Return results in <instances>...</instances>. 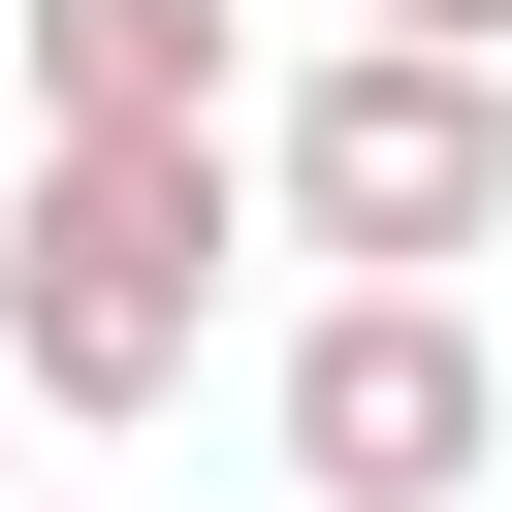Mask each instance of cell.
<instances>
[{
    "label": "cell",
    "instance_id": "cell-5",
    "mask_svg": "<svg viewBox=\"0 0 512 512\" xmlns=\"http://www.w3.org/2000/svg\"><path fill=\"white\" fill-rule=\"evenodd\" d=\"M352 32H448V64H512V0H352Z\"/></svg>",
    "mask_w": 512,
    "mask_h": 512
},
{
    "label": "cell",
    "instance_id": "cell-4",
    "mask_svg": "<svg viewBox=\"0 0 512 512\" xmlns=\"http://www.w3.org/2000/svg\"><path fill=\"white\" fill-rule=\"evenodd\" d=\"M256 0H32V128H224Z\"/></svg>",
    "mask_w": 512,
    "mask_h": 512
},
{
    "label": "cell",
    "instance_id": "cell-2",
    "mask_svg": "<svg viewBox=\"0 0 512 512\" xmlns=\"http://www.w3.org/2000/svg\"><path fill=\"white\" fill-rule=\"evenodd\" d=\"M256 192H288V256L448 288V256H512V64H448V32H320V64L256 96Z\"/></svg>",
    "mask_w": 512,
    "mask_h": 512
},
{
    "label": "cell",
    "instance_id": "cell-1",
    "mask_svg": "<svg viewBox=\"0 0 512 512\" xmlns=\"http://www.w3.org/2000/svg\"><path fill=\"white\" fill-rule=\"evenodd\" d=\"M224 128H32V192H0V384L32 416H160L192 352H224Z\"/></svg>",
    "mask_w": 512,
    "mask_h": 512
},
{
    "label": "cell",
    "instance_id": "cell-3",
    "mask_svg": "<svg viewBox=\"0 0 512 512\" xmlns=\"http://www.w3.org/2000/svg\"><path fill=\"white\" fill-rule=\"evenodd\" d=\"M256 416H288V480H320V512H480V480H512V352H480L448 288H320Z\"/></svg>",
    "mask_w": 512,
    "mask_h": 512
}]
</instances>
